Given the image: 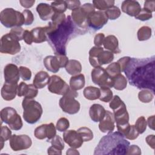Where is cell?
Instances as JSON below:
<instances>
[{
    "instance_id": "cell-57",
    "label": "cell",
    "mask_w": 155,
    "mask_h": 155,
    "mask_svg": "<svg viewBox=\"0 0 155 155\" xmlns=\"http://www.w3.org/2000/svg\"><path fill=\"white\" fill-rule=\"evenodd\" d=\"M127 154H141V150L137 145H131L129 146Z\"/></svg>"
},
{
    "instance_id": "cell-6",
    "label": "cell",
    "mask_w": 155,
    "mask_h": 155,
    "mask_svg": "<svg viewBox=\"0 0 155 155\" xmlns=\"http://www.w3.org/2000/svg\"><path fill=\"white\" fill-rule=\"evenodd\" d=\"M78 96V92L70 88V90L59 99V107L64 113L74 114L79 112L81 107L80 103L75 99Z\"/></svg>"
},
{
    "instance_id": "cell-42",
    "label": "cell",
    "mask_w": 155,
    "mask_h": 155,
    "mask_svg": "<svg viewBox=\"0 0 155 155\" xmlns=\"http://www.w3.org/2000/svg\"><path fill=\"white\" fill-rule=\"evenodd\" d=\"M147 122L144 116H140L136 121L134 127L139 134H142L147 129Z\"/></svg>"
},
{
    "instance_id": "cell-29",
    "label": "cell",
    "mask_w": 155,
    "mask_h": 155,
    "mask_svg": "<svg viewBox=\"0 0 155 155\" xmlns=\"http://www.w3.org/2000/svg\"><path fill=\"white\" fill-rule=\"evenodd\" d=\"M83 94L85 99L90 101L96 100L100 97V90L99 88L88 86L84 88Z\"/></svg>"
},
{
    "instance_id": "cell-58",
    "label": "cell",
    "mask_w": 155,
    "mask_h": 155,
    "mask_svg": "<svg viewBox=\"0 0 155 155\" xmlns=\"http://www.w3.org/2000/svg\"><path fill=\"white\" fill-rule=\"evenodd\" d=\"M143 8L150 12L155 11V1H145L143 5Z\"/></svg>"
},
{
    "instance_id": "cell-8",
    "label": "cell",
    "mask_w": 155,
    "mask_h": 155,
    "mask_svg": "<svg viewBox=\"0 0 155 155\" xmlns=\"http://www.w3.org/2000/svg\"><path fill=\"white\" fill-rule=\"evenodd\" d=\"M21 51L19 40L10 33L3 35L1 39L0 51L2 53L16 54Z\"/></svg>"
},
{
    "instance_id": "cell-37",
    "label": "cell",
    "mask_w": 155,
    "mask_h": 155,
    "mask_svg": "<svg viewBox=\"0 0 155 155\" xmlns=\"http://www.w3.org/2000/svg\"><path fill=\"white\" fill-rule=\"evenodd\" d=\"M51 6L54 13H64L67 8L65 1H54L51 3Z\"/></svg>"
},
{
    "instance_id": "cell-18",
    "label": "cell",
    "mask_w": 155,
    "mask_h": 155,
    "mask_svg": "<svg viewBox=\"0 0 155 155\" xmlns=\"http://www.w3.org/2000/svg\"><path fill=\"white\" fill-rule=\"evenodd\" d=\"M140 4L136 1L126 0L124 1L121 5L122 11L130 16H136L141 10Z\"/></svg>"
},
{
    "instance_id": "cell-12",
    "label": "cell",
    "mask_w": 155,
    "mask_h": 155,
    "mask_svg": "<svg viewBox=\"0 0 155 155\" xmlns=\"http://www.w3.org/2000/svg\"><path fill=\"white\" fill-rule=\"evenodd\" d=\"M108 18L104 11H95L87 18V24L92 29L98 30L102 28L108 22Z\"/></svg>"
},
{
    "instance_id": "cell-48",
    "label": "cell",
    "mask_w": 155,
    "mask_h": 155,
    "mask_svg": "<svg viewBox=\"0 0 155 155\" xmlns=\"http://www.w3.org/2000/svg\"><path fill=\"white\" fill-rule=\"evenodd\" d=\"M24 19V25H31L34 21V16L33 13L30 10H24L22 12Z\"/></svg>"
},
{
    "instance_id": "cell-32",
    "label": "cell",
    "mask_w": 155,
    "mask_h": 155,
    "mask_svg": "<svg viewBox=\"0 0 155 155\" xmlns=\"http://www.w3.org/2000/svg\"><path fill=\"white\" fill-rule=\"evenodd\" d=\"M152 34V30L148 26H142L137 31V36L139 41H144L149 39Z\"/></svg>"
},
{
    "instance_id": "cell-23",
    "label": "cell",
    "mask_w": 155,
    "mask_h": 155,
    "mask_svg": "<svg viewBox=\"0 0 155 155\" xmlns=\"http://www.w3.org/2000/svg\"><path fill=\"white\" fill-rule=\"evenodd\" d=\"M50 79V77L48 73L45 71H40L35 74L33 84L37 88L41 89L48 84Z\"/></svg>"
},
{
    "instance_id": "cell-49",
    "label": "cell",
    "mask_w": 155,
    "mask_h": 155,
    "mask_svg": "<svg viewBox=\"0 0 155 155\" xmlns=\"http://www.w3.org/2000/svg\"><path fill=\"white\" fill-rule=\"evenodd\" d=\"M139 133L136 129L134 125H130V127L127 133L125 136V138H126L128 140H134L137 138V137L139 136Z\"/></svg>"
},
{
    "instance_id": "cell-31",
    "label": "cell",
    "mask_w": 155,
    "mask_h": 155,
    "mask_svg": "<svg viewBox=\"0 0 155 155\" xmlns=\"http://www.w3.org/2000/svg\"><path fill=\"white\" fill-rule=\"evenodd\" d=\"M113 87L117 90H123L127 85V79L121 73L116 76L113 79Z\"/></svg>"
},
{
    "instance_id": "cell-63",
    "label": "cell",
    "mask_w": 155,
    "mask_h": 155,
    "mask_svg": "<svg viewBox=\"0 0 155 155\" xmlns=\"http://www.w3.org/2000/svg\"><path fill=\"white\" fill-rule=\"evenodd\" d=\"M154 116H150L148 119H147V124L148 125V127L152 129V130H154Z\"/></svg>"
},
{
    "instance_id": "cell-35",
    "label": "cell",
    "mask_w": 155,
    "mask_h": 155,
    "mask_svg": "<svg viewBox=\"0 0 155 155\" xmlns=\"http://www.w3.org/2000/svg\"><path fill=\"white\" fill-rule=\"evenodd\" d=\"M99 90H100V97L99 99L100 101L104 102H108L112 99L113 97V94L110 88L100 87Z\"/></svg>"
},
{
    "instance_id": "cell-14",
    "label": "cell",
    "mask_w": 155,
    "mask_h": 155,
    "mask_svg": "<svg viewBox=\"0 0 155 155\" xmlns=\"http://www.w3.org/2000/svg\"><path fill=\"white\" fill-rule=\"evenodd\" d=\"M70 16L73 22L77 27L81 29L87 28L88 16L81 7L72 10Z\"/></svg>"
},
{
    "instance_id": "cell-21",
    "label": "cell",
    "mask_w": 155,
    "mask_h": 155,
    "mask_svg": "<svg viewBox=\"0 0 155 155\" xmlns=\"http://www.w3.org/2000/svg\"><path fill=\"white\" fill-rule=\"evenodd\" d=\"M103 45L104 48L112 53L119 54L121 52L119 47V41L117 38L114 35H108L105 38Z\"/></svg>"
},
{
    "instance_id": "cell-19",
    "label": "cell",
    "mask_w": 155,
    "mask_h": 155,
    "mask_svg": "<svg viewBox=\"0 0 155 155\" xmlns=\"http://www.w3.org/2000/svg\"><path fill=\"white\" fill-rule=\"evenodd\" d=\"M18 83L5 82L1 88V96L5 101L14 99L18 93Z\"/></svg>"
},
{
    "instance_id": "cell-7",
    "label": "cell",
    "mask_w": 155,
    "mask_h": 155,
    "mask_svg": "<svg viewBox=\"0 0 155 155\" xmlns=\"http://www.w3.org/2000/svg\"><path fill=\"white\" fill-rule=\"evenodd\" d=\"M1 119L2 122L8 125L12 130L18 131L22 128L23 123L19 114L16 110L10 107H5L1 111Z\"/></svg>"
},
{
    "instance_id": "cell-33",
    "label": "cell",
    "mask_w": 155,
    "mask_h": 155,
    "mask_svg": "<svg viewBox=\"0 0 155 155\" xmlns=\"http://www.w3.org/2000/svg\"><path fill=\"white\" fill-rule=\"evenodd\" d=\"M139 100L143 103H149L154 98V93L150 90L143 89L138 93Z\"/></svg>"
},
{
    "instance_id": "cell-59",
    "label": "cell",
    "mask_w": 155,
    "mask_h": 155,
    "mask_svg": "<svg viewBox=\"0 0 155 155\" xmlns=\"http://www.w3.org/2000/svg\"><path fill=\"white\" fill-rule=\"evenodd\" d=\"M23 39L24 42L28 45H31L32 44L33 41V38H32V35L30 31H28L27 30H25Z\"/></svg>"
},
{
    "instance_id": "cell-61",
    "label": "cell",
    "mask_w": 155,
    "mask_h": 155,
    "mask_svg": "<svg viewBox=\"0 0 155 155\" xmlns=\"http://www.w3.org/2000/svg\"><path fill=\"white\" fill-rule=\"evenodd\" d=\"M19 2L23 7L28 8L31 7L34 5L35 1V0H32V1H28V0L22 1V0H21V1H19Z\"/></svg>"
},
{
    "instance_id": "cell-3",
    "label": "cell",
    "mask_w": 155,
    "mask_h": 155,
    "mask_svg": "<svg viewBox=\"0 0 155 155\" xmlns=\"http://www.w3.org/2000/svg\"><path fill=\"white\" fill-rule=\"evenodd\" d=\"M130 143L119 131L108 133L99 140L94 149V155H124L127 152Z\"/></svg>"
},
{
    "instance_id": "cell-28",
    "label": "cell",
    "mask_w": 155,
    "mask_h": 155,
    "mask_svg": "<svg viewBox=\"0 0 155 155\" xmlns=\"http://www.w3.org/2000/svg\"><path fill=\"white\" fill-rule=\"evenodd\" d=\"M66 71L71 76L80 74L82 71V65L79 61L75 59H70L65 67Z\"/></svg>"
},
{
    "instance_id": "cell-20",
    "label": "cell",
    "mask_w": 155,
    "mask_h": 155,
    "mask_svg": "<svg viewBox=\"0 0 155 155\" xmlns=\"http://www.w3.org/2000/svg\"><path fill=\"white\" fill-rule=\"evenodd\" d=\"M106 110L104 107L99 104H93L89 109V115L91 119L94 122H100L104 117Z\"/></svg>"
},
{
    "instance_id": "cell-25",
    "label": "cell",
    "mask_w": 155,
    "mask_h": 155,
    "mask_svg": "<svg viewBox=\"0 0 155 155\" xmlns=\"http://www.w3.org/2000/svg\"><path fill=\"white\" fill-rule=\"evenodd\" d=\"M104 51V48L101 47H93L89 51V62L90 65L94 68L101 67L99 62V56Z\"/></svg>"
},
{
    "instance_id": "cell-51",
    "label": "cell",
    "mask_w": 155,
    "mask_h": 155,
    "mask_svg": "<svg viewBox=\"0 0 155 155\" xmlns=\"http://www.w3.org/2000/svg\"><path fill=\"white\" fill-rule=\"evenodd\" d=\"M65 19L66 17L64 13H54L51 18V21L56 24H60L64 22L65 21Z\"/></svg>"
},
{
    "instance_id": "cell-60",
    "label": "cell",
    "mask_w": 155,
    "mask_h": 155,
    "mask_svg": "<svg viewBox=\"0 0 155 155\" xmlns=\"http://www.w3.org/2000/svg\"><path fill=\"white\" fill-rule=\"evenodd\" d=\"M145 140L148 145L153 149H154V146H155V137L154 134H151L148 135V136L146 137Z\"/></svg>"
},
{
    "instance_id": "cell-26",
    "label": "cell",
    "mask_w": 155,
    "mask_h": 155,
    "mask_svg": "<svg viewBox=\"0 0 155 155\" xmlns=\"http://www.w3.org/2000/svg\"><path fill=\"white\" fill-rule=\"evenodd\" d=\"M33 41L35 43H42L47 41L45 27H38L33 28L31 31Z\"/></svg>"
},
{
    "instance_id": "cell-54",
    "label": "cell",
    "mask_w": 155,
    "mask_h": 155,
    "mask_svg": "<svg viewBox=\"0 0 155 155\" xmlns=\"http://www.w3.org/2000/svg\"><path fill=\"white\" fill-rule=\"evenodd\" d=\"M81 7L85 12V13L87 15L88 17L90 14H91L92 13L95 12V8L94 7L93 5L91 3H85V4H83L82 6H81Z\"/></svg>"
},
{
    "instance_id": "cell-53",
    "label": "cell",
    "mask_w": 155,
    "mask_h": 155,
    "mask_svg": "<svg viewBox=\"0 0 155 155\" xmlns=\"http://www.w3.org/2000/svg\"><path fill=\"white\" fill-rule=\"evenodd\" d=\"M65 2L67 5V8L71 10L79 8L81 5V1L79 0H67L65 1Z\"/></svg>"
},
{
    "instance_id": "cell-47",
    "label": "cell",
    "mask_w": 155,
    "mask_h": 155,
    "mask_svg": "<svg viewBox=\"0 0 155 155\" xmlns=\"http://www.w3.org/2000/svg\"><path fill=\"white\" fill-rule=\"evenodd\" d=\"M24 31V29L21 27H15L12 28L9 33L12 34L15 37H16L19 40V41H20L23 39Z\"/></svg>"
},
{
    "instance_id": "cell-2",
    "label": "cell",
    "mask_w": 155,
    "mask_h": 155,
    "mask_svg": "<svg viewBox=\"0 0 155 155\" xmlns=\"http://www.w3.org/2000/svg\"><path fill=\"white\" fill-rule=\"evenodd\" d=\"M76 27L70 16H68L62 24H56L51 21L45 27L47 41L54 54L66 55L67 42L75 32Z\"/></svg>"
},
{
    "instance_id": "cell-5",
    "label": "cell",
    "mask_w": 155,
    "mask_h": 155,
    "mask_svg": "<svg viewBox=\"0 0 155 155\" xmlns=\"http://www.w3.org/2000/svg\"><path fill=\"white\" fill-rule=\"evenodd\" d=\"M0 21L1 24L7 28L21 27L24 25L22 13L12 8H6L1 12Z\"/></svg>"
},
{
    "instance_id": "cell-4",
    "label": "cell",
    "mask_w": 155,
    "mask_h": 155,
    "mask_svg": "<svg viewBox=\"0 0 155 155\" xmlns=\"http://www.w3.org/2000/svg\"><path fill=\"white\" fill-rule=\"evenodd\" d=\"M22 107L23 108L22 116L27 123L33 124L41 119L43 110L41 105L36 101L24 97L22 100Z\"/></svg>"
},
{
    "instance_id": "cell-16",
    "label": "cell",
    "mask_w": 155,
    "mask_h": 155,
    "mask_svg": "<svg viewBox=\"0 0 155 155\" xmlns=\"http://www.w3.org/2000/svg\"><path fill=\"white\" fill-rule=\"evenodd\" d=\"M115 120L113 113L107 110L104 117L99 122V128L101 132L110 133L113 132L115 127Z\"/></svg>"
},
{
    "instance_id": "cell-56",
    "label": "cell",
    "mask_w": 155,
    "mask_h": 155,
    "mask_svg": "<svg viewBox=\"0 0 155 155\" xmlns=\"http://www.w3.org/2000/svg\"><path fill=\"white\" fill-rule=\"evenodd\" d=\"M55 56H56L58 61L59 62V65H60V67L61 68H64L66 66L68 62V58L64 54H55Z\"/></svg>"
},
{
    "instance_id": "cell-40",
    "label": "cell",
    "mask_w": 155,
    "mask_h": 155,
    "mask_svg": "<svg viewBox=\"0 0 155 155\" xmlns=\"http://www.w3.org/2000/svg\"><path fill=\"white\" fill-rule=\"evenodd\" d=\"M1 136H0V140H1V149H2L4 146V143L7 141V140L10 139L12 136V131L10 128L7 126H1Z\"/></svg>"
},
{
    "instance_id": "cell-22",
    "label": "cell",
    "mask_w": 155,
    "mask_h": 155,
    "mask_svg": "<svg viewBox=\"0 0 155 155\" xmlns=\"http://www.w3.org/2000/svg\"><path fill=\"white\" fill-rule=\"evenodd\" d=\"M36 12L42 21L51 19L54 12L51 6L47 3H40L36 7Z\"/></svg>"
},
{
    "instance_id": "cell-1",
    "label": "cell",
    "mask_w": 155,
    "mask_h": 155,
    "mask_svg": "<svg viewBox=\"0 0 155 155\" xmlns=\"http://www.w3.org/2000/svg\"><path fill=\"white\" fill-rule=\"evenodd\" d=\"M129 84L138 89H148L154 94L155 57L131 58L125 71Z\"/></svg>"
},
{
    "instance_id": "cell-15",
    "label": "cell",
    "mask_w": 155,
    "mask_h": 155,
    "mask_svg": "<svg viewBox=\"0 0 155 155\" xmlns=\"http://www.w3.org/2000/svg\"><path fill=\"white\" fill-rule=\"evenodd\" d=\"M4 76L5 82L18 83L21 78L19 68L13 64L6 65L4 68Z\"/></svg>"
},
{
    "instance_id": "cell-46",
    "label": "cell",
    "mask_w": 155,
    "mask_h": 155,
    "mask_svg": "<svg viewBox=\"0 0 155 155\" xmlns=\"http://www.w3.org/2000/svg\"><path fill=\"white\" fill-rule=\"evenodd\" d=\"M153 17L152 13L142 8L141 9L140 12L139 13V14L135 16V18L136 19H139L142 21H148L150 19H151Z\"/></svg>"
},
{
    "instance_id": "cell-43",
    "label": "cell",
    "mask_w": 155,
    "mask_h": 155,
    "mask_svg": "<svg viewBox=\"0 0 155 155\" xmlns=\"http://www.w3.org/2000/svg\"><path fill=\"white\" fill-rule=\"evenodd\" d=\"M70 127L69 120L65 117H61L56 122V128L60 132H64L67 130Z\"/></svg>"
},
{
    "instance_id": "cell-36",
    "label": "cell",
    "mask_w": 155,
    "mask_h": 155,
    "mask_svg": "<svg viewBox=\"0 0 155 155\" xmlns=\"http://www.w3.org/2000/svg\"><path fill=\"white\" fill-rule=\"evenodd\" d=\"M105 70L112 79L121 73L120 66L117 62L111 63L106 68Z\"/></svg>"
},
{
    "instance_id": "cell-30",
    "label": "cell",
    "mask_w": 155,
    "mask_h": 155,
    "mask_svg": "<svg viewBox=\"0 0 155 155\" xmlns=\"http://www.w3.org/2000/svg\"><path fill=\"white\" fill-rule=\"evenodd\" d=\"M115 1L113 0H94L93 1V5L95 8L100 11H105L108 8L114 6Z\"/></svg>"
},
{
    "instance_id": "cell-38",
    "label": "cell",
    "mask_w": 155,
    "mask_h": 155,
    "mask_svg": "<svg viewBox=\"0 0 155 155\" xmlns=\"http://www.w3.org/2000/svg\"><path fill=\"white\" fill-rule=\"evenodd\" d=\"M77 132L82 137L84 142L90 141L93 139V131L87 127H81L77 130Z\"/></svg>"
},
{
    "instance_id": "cell-44",
    "label": "cell",
    "mask_w": 155,
    "mask_h": 155,
    "mask_svg": "<svg viewBox=\"0 0 155 155\" xmlns=\"http://www.w3.org/2000/svg\"><path fill=\"white\" fill-rule=\"evenodd\" d=\"M50 143L53 147L59 150H62L64 149L65 145L64 140L59 135H56L53 139H51L50 140Z\"/></svg>"
},
{
    "instance_id": "cell-24",
    "label": "cell",
    "mask_w": 155,
    "mask_h": 155,
    "mask_svg": "<svg viewBox=\"0 0 155 155\" xmlns=\"http://www.w3.org/2000/svg\"><path fill=\"white\" fill-rule=\"evenodd\" d=\"M45 68L52 73H56L59 71L60 67L59 62L56 56H47L43 61Z\"/></svg>"
},
{
    "instance_id": "cell-55",
    "label": "cell",
    "mask_w": 155,
    "mask_h": 155,
    "mask_svg": "<svg viewBox=\"0 0 155 155\" xmlns=\"http://www.w3.org/2000/svg\"><path fill=\"white\" fill-rule=\"evenodd\" d=\"M105 35L104 33H100L97 34L94 38V44L96 47H101L103 45V42L105 39Z\"/></svg>"
},
{
    "instance_id": "cell-41",
    "label": "cell",
    "mask_w": 155,
    "mask_h": 155,
    "mask_svg": "<svg viewBox=\"0 0 155 155\" xmlns=\"http://www.w3.org/2000/svg\"><path fill=\"white\" fill-rule=\"evenodd\" d=\"M47 124H42L35 128L34 131V135L36 138L42 140L47 137Z\"/></svg>"
},
{
    "instance_id": "cell-13",
    "label": "cell",
    "mask_w": 155,
    "mask_h": 155,
    "mask_svg": "<svg viewBox=\"0 0 155 155\" xmlns=\"http://www.w3.org/2000/svg\"><path fill=\"white\" fill-rule=\"evenodd\" d=\"M63 140L71 148L76 149L80 148L84 143L82 137L74 130L65 131L63 133Z\"/></svg>"
},
{
    "instance_id": "cell-11",
    "label": "cell",
    "mask_w": 155,
    "mask_h": 155,
    "mask_svg": "<svg viewBox=\"0 0 155 155\" xmlns=\"http://www.w3.org/2000/svg\"><path fill=\"white\" fill-rule=\"evenodd\" d=\"M9 140L10 147L14 151L27 150L32 144L31 138L26 134H13Z\"/></svg>"
},
{
    "instance_id": "cell-50",
    "label": "cell",
    "mask_w": 155,
    "mask_h": 155,
    "mask_svg": "<svg viewBox=\"0 0 155 155\" xmlns=\"http://www.w3.org/2000/svg\"><path fill=\"white\" fill-rule=\"evenodd\" d=\"M47 141H50L51 139H53L56 135V128L53 123H50L47 124Z\"/></svg>"
},
{
    "instance_id": "cell-39",
    "label": "cell",
    "mask_w": 155,
    "mask_h": 155,
    "mask_svg": "<svg viewBox=\"0 0 155 155\" xmlns=\"http://www.w3.org/2000/svg\"><path fill=\"white\" fill-rule=\"evenodd\" d=\"M105 13L108 18L110 20H115L120 17L121 15V12L119 8L117 6H113L112 7L108 8L105 11Z\"/></svg>"
},
{
    "instance_id": "cell-64",
    "label": "cell",
    "mask_w": 155,
    "mask_h": 155,
    "mask_svg": "<svg viewBox=\"0 0 155 155\" xmlns=\"http://www.w3.org/2000/svg\"><path fill=\"white\" fill-rule=\"evenodd\" d=\"M66 154H79V153L78 151V150H76V148H69L68 150H67Z\"/></svg>"
},
{
    "instance_id": "cell-17",
    "label": "cell",
    "mask_w": 155,
    "mask_h": 155,
    "mask_svg": "<svg viewBox=\"0 0 155 155\" xmlns=\"http://www.w3.org/2000/svg\"><path fill=\"white\" fill-rule=\"evenodd\" d=\"M38 94V88L33 84L27 85L24 82H21L18 87L17 95L19 97L24 96L29 99H33Z\"/></svg>"
},
{
    "instance_id": "cell-45",
    "label": "cell",
    "mask_w": 155,
    "mask_h": 155,
    "mask_svg": "<svg viewBox=\"0 0 155 155\" xmlns=\"http://www.w3.org/2000/svg\"><path fill=\"white\" fill-rule=\"evenodd\" d=\"M19 70L20 77L23 81H28L31 79V71L28 68L24 66H21L19 67Z\"/></svg>"
},
{
    "instance_id": "cell-62",
    "label": "cell",
    "mask_w": 155,
    "mask_h": 155,
    "mask_svg": "<svg viewBox=\"0 0 155 155\" xmlns=\"http://www.w3.org/2000/svg\"><path fill=\"white\" fill-rule=\"evenodd\" d=\"M47 153L48 154H62V150H59L51 145L48 148Z\"/></svg>"
},
{
    "instance_id": "cell-34",
    "label": "cell",
    "mask_w": 155,
    "mask_h": 155,
    "mask_svg": "<svg viewBox=\"0 0 155 155\" xmlns=\"http://www.w3.org/2000/svg\"><path fill=\"white\" fill-rule=\"evenodd\" d=\"M114 59V54L108 50H104L99 56V62L100 65L111 63Z\"/></svg>"
},
{
    "instance_id": "cell-52",
    "label": "cell",
    "mask_w": 155,
    "mask_h": 155,
    "mask_svg": "<svg viewBox=\"0 0 155 155\" xmlns=\"http://www.w3.org/2000/svg\"><path fill=\"white\" fill-rule=\"evenodd\" d=\"M131 58L129 56H124L120 59H119L117 62L119 64L120 66V68L121 70V72H124L128 64L130 61Z\"/></svg>"
},
{
    "instance_id": "cell-27",
    "label": "cell",
    "mask_w": 155,
    "mask_h": 155,
    "mask_svg": "<svg viewBox=\"0 0 155 155\" xmlns=\"http://www.w3.org/2000/svg\"><path fill=\"white\" fill-rule=\"evenodd\" d=\"M85 84V76L82 73L72 76L70 79V87L75 91L81 90L84 87Z\"/></svg>"
},
{
    "instance_id": "cell-10",
    "label": "cell",
    "mask_w": 155,
    "mask_h": 155,
    "mask_svg": "<svg viewBox=\"0 0 155 155\" xmlns=\"http://www.w3.org/2000/svg\"><path fill=\"white\" fill-rule=\"evenodd\" d=\"M70 89V86L60 76L52 75L48 84V90L51 93L58 95L65 94Z\"/></svg>"
},
{
    "instance_id": "cell-9",
    "label": "cell",
    "mask_w": 155,
    "mask_h": 155,
    "mask_svg": "<svg viewBox=\"0 0 155 155\" xmlns=\"http://www.w3.org/2000/svg\"><path fill=\"white\" fill-rule=\"evenodd\" d=\"M91 76L93 82L100 87L112 88L113 86V79L102 67L94 68L91 71Z\"/></svg>"
}]
</instances>
